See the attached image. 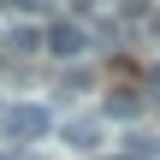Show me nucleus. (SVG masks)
Here are the masks:
<instances>
[{"label":"nucleus","mask_w":160,"mask_h":160,"mask_svg":"<svg viewBox=\"0 0 160 160\" xmlns=\"http://www.w3.org/2000/svg\"><path fill=\"white\" fill-rule=\"evenodd\" d=\"M48 125H53V113L48 107H0V142H36V137H48Z\"/></svg>","instance_id":"1"},{"label":"nucleus","mask_w":160,"mask_h":160,"mask_svg":"<svg viewBox=\"0 0 160 160\" xmlns=\"http://www.w3.org/2000/svg\"><path fill=\"white\" fill-rule=\"evenodd\" d=\"M42 48H48L53 59H77V53H89V24H77V18H53V24L42 30Z\"/></svg>","instance_id":"2"},{"label":"nucleus","mask_w":160,"mask_h":160,"mask_svg":"<svg viewBox=\"0 0 160 160\" xmlns=\"http://www.w3.org/2000/svg\"><path fill=\"white\" fill-rule=\"evenodd\" d=\"M65 142L71 148H101V119H71L65 125Z\"/></svg>","instance_id":"3"},{"label":"nucleus","mask_w":160,"mask_h":160,"mask_svg":"<svg viewBox=\"0 0 160 160\" xmlns=\"http://www.w3.org/2000/svg\"><path fill=\"white\" fill-rule=\"evenodd\" d=\"M142 113V95H107V119H137Z\"/></svg>","instance_id":"4"},{"label":"nucleus","mask_w":160,"mask_h":160,"mask_svg":"<svg viewBox=\"0 0 160 160\" xmlns=\"http://www.w3.org/2000/svg\"><path fill=\"white\" fill-rule=\"evenodd\" d=\"M36 48H42V42H36L30 30H12V53H36Z\"/></svg>","instance_id":"5"},{"label":"nucleus","mask_w":160,"mask_h":160,"mask_svg":"<svg viewBox=\"0 0 160 160\" xmlns=\"http://www.w3.org/2000/svg\"><path fill=\"white\" fill-rule=\"evenodd\" d=\"M42 6H48V0H6V12H18V18H36Z\"/></svg>","instance_id":"6"},{"label":"nucleus","mask_w":160,"mask_h":160,"mask_svg":"<svg viewBox=\"0 0 160 160\" xmlns=\"http://www.w3.org/2000/svg\"><path fill=\"white\" fill-rule=\"evenodd\" d=\"M148 101H160V65H148Z\"/></svg>","instance_id":"7"},{"label":"nucleus","mask_w":160,"mask_h":160,"mask_svg":"<svg viewBox=\"0 0 160 160\" xmlns=\"http://www.w3.org/2000/svg\"><path fill=\"white\" fill-rule=\"evenodd\" d=\"M0 160H24V154H0Z\"/></svg>","instance_id":"8"},{"label":"nucleus","mask_w":160,"mask_h":160,"mask_svg":"<svg viewBox=\"0 0 160 160\" xmlns=\"http://www.w3.org/2000/svg\"><path fill=\"white\" fill-rule=\"evenodd\" d=\"M125 160H131V154H125Z\"/></svg>","instance_id":"9"}]
</instances>
